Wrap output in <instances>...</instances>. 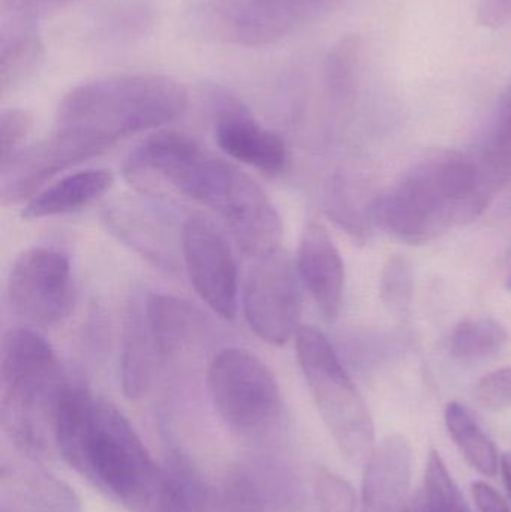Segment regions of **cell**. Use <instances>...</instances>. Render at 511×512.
I'll list each match as a JSON object with an SVG mask.
<instances>
[{"label":"cell","instance_id":"29","mask_svg":"<svg viewBox=\"0 0 511 512\" xmlns=\"http://www.w3.org/2000/svg\"><path fill=\"white\" fill-rule=\"evenodd\" d=\"M30 113L20 108H9L0 114V161L2 164L14 158L32 132Z\"/></svg>","mask_w":511,"mask_h":512},{"label":"cell","instance_id":"23","mask_svg":"<svg viewBox=\"0 0 511 512\" xmlns=\"http://www.w3.org/2000/svg\"><path fill=\"white\" fill-rule=\"evenodd\" d=\"M486 182L497 194L511 177V81L501 95L491 137L479 159Z\"/></svg>","mask_w":511,"mask_h":512},{"label":"cell","instance_id":"26","mask_svg":"<svg viewBox=\"0 0 511 512\" xmlns=\"http://www.w3.org/2000/svg\"><path fill=\"white\" fill-rule=\"evenodd\" d=\"M380 292L390 312L404 315L410 310L414 295V271L405 256L393 255L387 259L381 274Z\"/></svg>","mask_w":511,"mask_h":512},{"label":"cell","instance_id":"18","mask_svg":"<svg viewBox=\"0 0 511 512\" xmlns=\"http://www.w3.org/2000/svg\"><path fill=\"white\" fill-rule=\"evenodd\" d=\"M113 185L111 171L101 168L68 174L33 195L24 206L21 216L24 219H44L78 212L104 197Z\"/></svg>","mask_w":511,"mask_h":512},{"label":"cell","instance_id":"10","mask_svg":"<svg viewBox=\"0 0 511 512\" xmlns=\"http://www.w3.org/2000/svg\"><path fill=\"white\" fill-rule=\"evenodd\" d=\"M297 267L281 249L258 258L246 280L243 312L263 342L282 346L296 337L300 319Z\"/></svg>","mask_w":511,"mask_h":512},{"label":"cell","instance_id":"7","mask_svg":"<svg viewBox=\"0 0 511 512\" xmlns=\"http://www.w3.org/2000/svg\"><path fill=\"white\" fill-rule=\"evenodd\" d=\"M207 387L221 420L243 438L269 435L281 423L284 399L278 381L246 349L219 351L210 361Z\"/></svg>","mask_w":511,"mask_h":512},{"label":"cell","instance_id":"11","mask_svg":"<svg viewBox=\"0 0 511 512\" xmlns=\"http://www.w3.org/2000/svg\"><path fill=\"white\" fill-rule=\"evenodd\" d=\"M182 252L201 300L221 318H236L239 274L233 249L221 230L203 216L188 219L182 231Z\"/></svg>","mask_w":511,"mask_h":512},{"label":"cell","instance_id":"35","mask_svg":"<svg viewBox=\"0 0 511 512\" xmlns=\"http://www.w3.org/2000/svg\"><path fill=\"white\" fill-rule=\"evenodd\" d=\"M407 512H425V507L422 502H417V504L408 505Z\"/></svg>","mask_w":511,"mask_h":512},{"label":"cell","instance_id":"6","mask_svg":"<svg viewBox=\"0 0 511 512\" xmlns=\"http://www.w3.org/2000/svg\"><path fill=\"white\" fill-rule=\"evenodd\" d=\"M296 352L318 412L342 456L353 465H365L375 447L374 421L332 343L317 328L300 327Z\"/></svg>","mask_w":511,"mask_h":512},{"label":"cell","instance_id":"31","mask_svg":"<svg viewBox=\"0 0 511 512\" xmlns=\"http://www.w3.org/2000/svg\"><path fill=\"white\" fill-rule=\"evenodd\" d=\"M75 0H0L3 20L33 24Z\"/></svg>","mask_w":511,"mask_h":512},{"label":"cell","instance_id":"32","mask_svg":"<svg viewBox=\"0 0 511 512\" xmlns=\"http://www.w3.org/2000/svg\"><path fill=\"white\" fill-rule=\"evenodd\" d=\"M477 21L488 29H501L511 24V0H479Z\"/></svg>","mask_w":511,"mask_h":512},{"label":"cell","instance_id":"9","mask_svg":"<svg viewBox=\"0 0 511 512\" xmlns=\"http://www.w3.org/2000/svg\"><path fill=\"white\" fill-rule=\"evenodd\" d=\"M8 301L12 312L32 327L59 324L74 301L68 255L47 246L21 252L9 273Z\"/></svg>","mask_w":511,"mask_h":512},{"label":"cell","instance_id":"16","mask_svg":"<svg viewBox=\"0 0 511 512\" xmlns=\"http://www.w3.org/2000/svg\"><path fill=\"white\" fill-rule=\"evenodd\" d=\"M2 512H81L62 481L32 468H2Z\"/></svg>","mask_w":511,"mask_h":512},{"label":"cell","instance_id":"14","mask_svg":"<svg viewBox=\"0 0 511 512\" xmlns=\"http://www.w3.org/2000/svg\"><path fill=\"white\" fill-rule=\"evenodd\" d=\"M296 267L323 318L327 322L335 321L344 298V259L329 231L318 222H311L303 231Z\"/></svg>","mask_w":511,"mask_h":512},{"label":"cell","instance_id":"21","mask_svg":"<svg viewBox=\"0 0 511 512\" xmlns=\"http://www.w3.org/2000/svg\"><path fill=\"white\" fill-rule=\"evenodd\" d=\"M444 420L456 447L471 468L485 477L494 478L501 469V459L494 442L474 415L461 403L452 402L447 405Z\"/></svg>","mask_w":511,"mask_h":512},{"label":"cell","instance_id":"30","mask_svg":"<svg viewBox=\"0 0 511 512\" xmlns=\"http://www.w3.org/2000/svg\"><path fill=\"white\" fill-rule=\"evenodd\" d=\"M476 400L482 408L492 412L511 409V367L495 370L476 387Z\"/></svg>","mask_w":511,"mask_h":512},{"label":"cell","instance_id":"33","mask_svg":"<svg viewBox=\"0 0 511 512\" xmlns=\"http://www.w3.org/2000/svg\"><path fill=\"white\" fill-rule=\"evenodd\" d=\"M479 512H511L509 504L500 492L485 481H476L471 486Z\"/></svg>","mask_w":511,"mask_h":512},{"label":"cell","instance_id":"5","mask_svg":"<svg viewBox=\"0 0 511 512\" xmlns=\"http://www.w3.org/2000/svg\"><path fill=\"white\" fill-rule=\"evenodd\" d=\"M65 384L56 354L38 331L6 333L0 360L3 432L33 462L56 451L57 403Z\"/></svg>","mask_w":511,"mask_h":512},{"label":"cell","instance_id":"1","mask_svg":"<svg viewBox=\"0 0 511 512\" xmlns=\"http://www.w3.org/2000/svg\"><path fill=\"white\" fill-rule=\"evenodd\" d=\"M54 436L62 459L129 512H195L180 472L159 466L128 418L83 385L66 381Z\"/></svg>","mask_w":511,"mask_h":512},{"label":"cell","instance_id":"17","mask_svg":"<svg viewBox=\"0 0 511 512\" xmlns=\"http://www.w3.org/2000/svg\"><path fill=\"white\" fill-rule=\"evenodd\" d=\"M159 358H173L197 342L204 318L191 303L170 294H152L143 306Z\"/></svg>","mask_w":511,"mask_h":512},{"label":"cell","instance_id":"28","mask_svg":"<svg viewBox=\"0 0 511 512\" xmlns=\"http://www.w3.org/2000/svg\"><path fill=\"white\" fill-rule=\"evenodd\" d=\"M318 512H356L357 498L353 486L341 475L321 469L315 478Z\"/></svg>","mask_w":511,"mask_h":512},{"label":"cell","instance_id":"4","mask_svg":"<svg viewBox=\"0 0 511 512\" xmlns=\"http://www.w3.org/2000/svg\"><path fill=\"white\" fill-rule=\"evenodd\" d=\"M494 195L479 162L443 153L417 165L395 191L377 198L369 218L399 240L422 245L476 221Z\"/></svg>","mask_w":511,"mask_h":512},{"label":"cell","instance_id":"19","mask_svg":"<svg viewBox=\"0 0 511 512\" xmlns=\"http://www.w3.org/2000/svg\"><path fill=\"white\" fill-rule=\"evenodd\" d=\"M161 358L147 327L143 307L135 306L123 333L122 388L128 399L140 400L152 385Z\"/></svg>","mask_w":511,"mask_h":512},{"label":"cell","instance_id":"34","mask_svg":"<svg viewBox=\"0 0 511 512\" xmlns=\"http://www.w3.org/2000/svg\"><path fill=\"white\" fill-rule=\"evenodd\" d=\"M501 472H503L504 483L511 496V454H504L501 457Z\"/></svg>","mask_w":511,"mask_h":512},{"label":"cell","instance_id":"13","mask_svg":"<svg viewBox=\"0 0 511 512\" xmlns=\"http://www.w3.org/2000/svg\"><path fill=\"white\" fill-rule=\"evenodd\" d=\"M96 156L71 138L54 132L47 140L24 147L2 164L0 195L5 204L32 198L57 174Z\"/></svg>","mask_w":511,"mask_h":512},{"label":"cell","instance_id":"25","mask_svg":"<svg viewBox=\"0 0 511 512\" xmlns=\"http://www.w3.org/2000/svg\"><path fill=\"white\" fill-rule=\"evenodd\" d=\"M425 512H471L438 451H431L425 474Z\"/></svg>","mask_w":511,"mask_h":512},{"label":"cell","instance_id":"15","mask_svg":"<svg viewBox=\"0 0 511 512\" xmlns=\"http://www.w3.org/2000/svg\"><path fill=\"white\" fill-rule=\"evenodd\" d=\"M413 453L402 435L375 444L365 463L363 512H407Z\"/></svg>","mask_w":511,"mask_h":512},{"label":"cell","instance_id":"8","mask_svg":"<svg viewBox=\"0 0 511 512\" xmlns=\"http://www.w3.org/2000/svg\"><path fill=\"white\" fill-rule=\"evenodd\" d=\"M326 0H191L195 32L222 44L257 48L276 44L311 20Z\"/></svg>","mask_w":511,"mask_h":512},{"label":"cell","instance_id":"3","mask_svg":"<svg viewBox=\"0 0 511 512\" xmlns=\"http://www.w3.org/2000/svg\"><path fill=\"white\" fill-rule=\"evenodd\" d=\"M185 87L167 75L125 74L69 90L56 113V131L96 156L123 138L152 131L182 116Z\"/></svg>","mask_w":511,"mask_h":512},{"label":"cell","instance_id":"24","mask_svg":"<svg viewBox=\"0 0 511 512\" xmlns=\"http://www.w3.org/2000/svg\"><path fill=\"white\" fill-rule=\"evenodd\" d=\"M506 340V330L495 319H467L453 330L450 337V352L459 360H483L497 355L503 349Z\"/></svg>","mask_w":511,"mask_h":512},{"label":"cell","instance_id":"27","mask_svg":"<svg viewBox=\"0 0 511 512\" xmlns=\"http://www.w3.org/2000/svg\"><path fill=\"white\" fill-rule=\"evenodd\" d=\"M362 59V42L356 36L342 39L327 57L326 80L333 95L348 96L353 92Z\"/></svg>","mask_w":511,"mask_h":512},{"label":"cell","instance_id":"2","mask_svg":"<svg viewBox=\"0 0 511 512\" xmlns=\"http://www.w3.org/2000/svg\"><path fill=\"white\" fill-rule=\"evenodd\" d=\"M123 176L143 192L165 189L212 210L248 256L263 258L281 245L282 219L263 188L188 135H150L126 159Z\"/></svg>","mask_w":511,"mask_h":512},{"label":"cell","instance_id":"36","mask_svg":"<svg viewBox=\"0 0 511 512\" xmlns=\"http://www.w3.org/2000/svg\"><path fill=\"white\" fill-rule=\"evenodd\" d=\"M507 289L511 291V276L509 277V279H507Z\"/></svg>","mask_w":511,"mask_h":512},{"label":"cell","instance_id":"12","mask_svg":"<svg viewBox=\"0 0 511 512\" xmlns=\"http://www.w3.org/2000/svg\"><path fill=\"white\" fill-rule=\"evenodd\" d=\"M215 137L225 155L261 173L276 176L288 161L284 140L263 128L251 111L231 96L215 102Z\"/></svg>","mask_w":511,"mask_h":512},{"label":"cell","instance_id":"20","mask_svg":"<svg viewBox=\"0 0 511 512\" xmlns=\"http://www.w3.org/2000/svg\"><path fill=\"white\" fill-rule=\"evenodd\" d=\"M44 44L33 24L3 23L0 35V86L2 93L15 89L38 71Z\"/></svg>","mask_w":511,"mask_h":512},{"label":"cell","instance_id":"22","mask_svg":"<svg viewBox=\"0 0 511 512\" xmlns=\"http://www.w3.org/2000/svg\"><path fill=\"white\" fill-rule=\"evenodd\" d=\"M197 512H261L260 487L248 474L231 471L213 483L200 480L195 490Z\"/></svg>","mask_w":511,"mask_h":512}]
</instances>
